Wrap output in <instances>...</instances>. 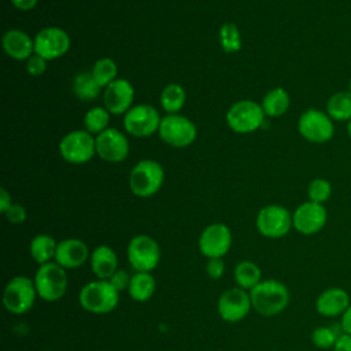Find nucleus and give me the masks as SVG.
<instances>
[{
	"mask_svg": "<svg viewBox=\"0 0 351 351\" xmlns=\"http://www.w3.org/2000/svg\"><path fill=\"white\" fill-rule=\"evenodd\" d=\"M165 180V171L160 163L152 159L140 160L129 176V186L133 195L138 197H149L155 195Z\"/></svg>",
	"mask_w": 351,
	"mask_h": 351,
	"instance_id": "nucleus-5",
	"label": "nucleus"
},
{
	"mask_svg": "<svg viewBox=\"0 0 351 351\" xmlns=\"http://www.w3.org/2000/svg\"><path fill=\"white\" fill-rule=\"evenodd\" d=\"M45 69H47V60L37 53H33L26 62V70L33 77L41 75L45 71Z\"/></svg>",
	"mask_w": 351,
	"mask_h": 351,
	"instance_id": "nucleus-36",
	"label": "nucleus"
},
{
	"mask_svg": "<svg viewBox=\"0 0 351 351\" xmlns=\"http://www.w3.org/2000/svg\"><path fill=\"white\" fill-rule=\"evenodd\" d=\"M96 154L106 162L118 163L129 154V141L118 129L108 128L96 137Z\"/></svg>",
	"mask_w": 351,
	"mask_h": 351,
	"instance_id": "nucleus-17",
	"label": "nucleus"
},
{
	"mask_svg": "<svg viewBox=\"0 0 351 351\" xmlns=\"http://www.w3.org/2000/svg\"><path fill=\"white\" fill-rule=\"evenodd\" d=\"M333 351H351V335H347V333H343L335 347H333Z\"/></svg>",
	"mask_w": 351,
	"mask_h": 351,
	"instance_id": "nucleus-39",
	"label": "nucleus"
},
{
	"mask_svg": "<svg viewBox=\"0 0 351 351\" xmlns=\"http://www.w3.org/2000/svg\"><path fill=\"white\" fill-rule=\"evenodd\" d=\"M265 111L252 100H240L226 112V122L236 133H251L265 122Z\"/></svg>",
	"mask_w": 351,
	"mask_h": 351,
	"instance_id": "nucleus-8",
	"label": "nucleus"
},
{
	"mask_svg": "<svg viewBox=\"0 0 351 351\" xmlns=\"http://www.w3.org/2000/svg\"><path fill=\"white\" fill-rule=\"evenodd\" d=\"M11 195L7 192V189L1 188L0 189V211L4 214L10 207H11Z\"/></svg>",
	"mask_w": 351,
	"mask_h": 351,
	"instance_id": "nucleus-41",
	"label": "nucleus"
},
{
	"mask_svg": "<svg viewBox=\"0 0 351 351\" xmlns=\"http://www.w3.org/2000/svg\"><path fill=\"white\" fill-rule=\"evenodd\" d=\"M33 280L38 298L45 302L60 300L67 292L69 280L66 269L55 261L40 265Z\"/></svg>",
	"mask_w": 351,
	"mask_h": 351,
	"instance_id": "nucleus-3",
	"label": "nucleus"
},
{
	"mask_svg": "<svg viewBox=\"0 0 351 351\" xmlns=\"http://www.w3.org/2000/svg\"><path fill=\"white\" fill-rule=\"evenodd\" d=\"M3 49L15 60H27L34 53V40L22 30L11 29L3 36Z\"/></svg>",
	"mask_w": 351,
	"mask_h": 351,
	"instance_id": "nucleus-21",
	"label": "nucleus"
},
{
	"mask_svg": "<svg viewBox=\"0 0 351 351\" xmlns=\"http://www.w3.org/2000/svg\"><path fill=\"white\" fill-rule=\"evenodd\" d=\"M134 97V89L132 84L125 78H117L104 90V106L110 114L121 115L126 114L132 107Z\"/></svg>",
	"mask_w": 351,
	"mask_h": 351,
	"instance_id": "nucleus-18",
	"label": "nucleus"
},
{
	"mask_svg": "<svg viewBox=\"0 0 351 351\" xmlns=\"http://www.w3.org/2000/svg\"><path fill=\"white\" fill-rule=\"evenodd\" d=\"M219 40L225 52H237L241 48L240 30L232 22H226L222 25L219 30Z\"/></svg>",
	"mask_w": 351,
	"mask_h": 351,
	"instance_id": "nucleus-33",
	"label": "nucleus"
},
{
	"mask_svg": "<svg viewBox=\"0 0 351 351\" xmlns=\"http://www.w3.org/2000/svg\"><path fill=\"white\" fill-rule=\"evenodd\" d=\"M92 273L99 280H108L119 267L115 251L108 245H97L89 258Z\"/></svg>",
	"mask_w": 351,
	"mask_h": 351,
	"instance_id": "nucleus-22",
	"label": "nucleus"
},
{
	"mask_svg": "<svg viewBox=\"0 0 351 351\" xmlns=\"http://www.w3.org/2000/svg\"><path fill=\"white\" fill-rule=\"evenodd\" d=\"M289 103L291 100L288 92L282 88H274L265 95L261 106L267 117L274 118L285 114L289 107Z\"/></svg>",
	"mask_w": 351,
	"mask_h": 351,
	"instance_id": "nucleus-27",
	"label": "nucleus"
},
{
	"mask_svg": "<svg viewBox=\"0 0 351 351\" xmlns=\"http://www.w3.org/2000/svg\"><path fill=\"white\" fill-rule=\"evenodd\" d=\"M197 247L207 259L223 258L232 247V232L225 223H211L200 233Z\"/></svg>",
	"mask_w": 351,
	"mask_h": 351,
	"instance_id": "nucleus-14",
	"label": "nucleus"
},
{
	"mask_svg": "<svg viewBox=\"0 0 351 351\" xmlns=\"http://www.w3.org/2000/svg\"><path fill=\"white\" fill-rule=\"evenodd\" d=\"M252 308L265 317H274L282 313L291 299L288 287L278 280H262L250 291Z\"/></svg>",
	"mask_w": 351,
	"mask_h": 351,
	"instance_id": "nucleus-1",
	"label": "nucleus"
},
{
	"mask_svg": "<svg viewBox=\"0 0 351 351\" xmlns=\"http://www.w3.org/2000/svg\"><path fill=\"white\" fill-rule=\"evenodd\" d=\"M90 258V251L88 245L80 239H64L58 241L55 262L63 269H77L81 267Z\"/></svg>",
	"mask_w": 351,
	"mask_h": 351,
	"instance_id": "nucleus-19",
	"label": "nucleus"
},
{
	"mask_svg": "<svg viewBox=\"0 0 351 351\" xmlns=\"http://www.w3.org/2000/svg\"><path fill=\"white\" fill-rule=\"evenodd\" d=\"M339 324H340V326H341L344 333L351 335V304L348 306V308L340 317V322Z\"/></svg>",
	"mask_w": 351,
	"mask_h": 351,
	"instance_id": "nucleus-40",
	"label": "nucleus"
},
{
	"mask_svg": "<svg viewBox=\"0 0 351 351\" xmlns=\"http://www.w3.org/2000/svg\"><path fill=\"white\" fill-rule=\"evenodd\" d=\"M328 221V213L324 204L304 202L296 207L292 214V226L304 236H313L324 229Z\"/></svg>",
	"mask_w": 351,
	"mask_h": 351,
	"instance_id": "nucleus-15",
	"label": "nucleus"
},
{
	"mask_svg": "<svg viewBox=\"0 0 351 351\" xmlns=\"http://www.w3.org/2000/svg\"><path fill=\"white\" fill-rule=\"evenodd\" d=\"M78 300L81 307L92 314H107L118 306L119 292L108 280L96 278L81 288Z\"/></svg>",
	"mask_w": 351,
	"mask_h": 351,
	"instance_id": "nucleus-2",
	"label": "nucleus"
},
{
	"mask_svg": "<svg viewBox=\"0 0 351 351\" xmlns=\"http://www.w3.org/2000/svg\"><path fill=\"white\" fill-rule=\"evenodd\" d=\"M156 289V280L151 271H134L130 278L128 292L136 302L149 300Z\"/></svg>",
	"mask_w": 351,
	"mask_h": 351,
	"instance_id": "nucleus-23",
	"label": "nucleus"
},
{
	"mask_svg": "<svg viewBox=\"0 0 351 351\" xmlns=\"http://www.w3.org/2000/svg\"><path fill=\"white\" fill-rule=\"evenodd\" d=\"M343 329L340 324L335 325H325V326H317L311 332V343L321 350L333 348L337 339L343 335Z\"/></svg>",
	"mask_w": 351,
	"mask_h": 351,
	"instance_id": "nucleus-28",
	"label": "nucleus"
},
{
	"mask_svg": "<svg viewBox=\"0 0 351 351\" xmlns=\"http://www.w3.org/2000/svg\"><path fill=\"white\" fill-rule=\"evenodd\" d=\"M56 247H58V241L52 236L40 233L30 240L29 252L33 261L37 262L40 266V265L52 262L55 259Z\"/></svg>",
	"mask_w": 351,
	"mask_h": 351,
	"instance_id": "nucleus-24",
	"label": "nucleus"
},
{
	"mask_svg": "<svg viewBox=\"0 0 351 351\" xmlns=\"http://www.w3.org/2000/svg\"><path fill=\"white\" fill-rule=\"evenodd\" d=\"M117 64L112 59L110 58H101L99 60L95 62L93 69H92V75L96 80V82L99 84L100 88L103 86H108L112 81H115L117 78Z\"/></svg>",
	"mask_w": 351,
	"mask_h": 351,
	"instance_id": "nucleus-32",
	"label": "nucleus"
},
{
	"mask_svg": "<svg viewBox=\"0 0 351 351\" xmlns=\"http://www.w3.org/2000/svg\"><path fill=\"white\" fill-rule=\"evenodd\" d=\"M126 256L134 271H152L160 261V247L151 236L137 234L129 241Z\"/></svg>",
	"mask_w": 351,
	"mask_h": 351,
	"instance_id": "nucleus-6",
	"label": "nucleus"
},
{
	"mask_svg": "<svg viewBox=\"0 0 351 351\" xmlns=\"http://www.w3.org/2000/svg\"><path fill=\"white\" fill-rule=\"evenodd\" d=\"M158 132L165 143L176 148L191 145L197 134L195 123L178 114H169L162 118Z\"/></svg>",
	"mask_w": 351,
	"mask_h": 351,
	"instance_id": "nucleus-10",
	"label": "nucleus"
},
{
	"mask_svg": "<svg viewBox=\"0 0 351 351\" xmlns=\"http://www.w3.org/2000/svg\"><path fill=\"white\" fill-rule=\"evenodd\" d=\"M292 226V214L282 206L270 204L259 210L256 229L267 239H280L288 234Z\"/></svg>",
	"mask_w": 351,
	"mask_h": 351,
	"instance_id": "nucleus-11",
	"label": "nucleus"
},
{
	"mask_svg": "<svg viewBox=\"0 0 351 351\" xmlns=\"http://www.w3.org/2000/svg\"><path fill=\"white\" fill-rule=\"evenodd\" d=\"M130 278H132V274H129L128 270H125V269H118V270L108 278V281L111 282V285H112L118 292H122V291H128L129 284H130Z\"/></svg>",
	"mask_w": 351,
	"mask_h": 351,
	"instance_id": "nucleus-35",
	"label": "nucleus"
},
{
	"mask_svg": "<svg viewBox=\"0 0 351 351\" xmlns=\"http://www.w3.org/2000/svg\"><path fill=\"white\" fill-rule=\"evenodd\" d=\"M298 130L307 141L322 144L333 137L335 125L333 119L326 112L317 108H308L299 117Z\"/></svg>",
	"mask_w": 351,
	"mask_h": 351,
	"instance_id": "nucleus-7",
	"label": "nucleus"
},
{
	"mask_svg": "<svg viewBox=\"0 0 351 351\" xmlns=\"http://www.w3.org/2000/svg\"><path fill=\"white\" fill-rule=\"evenodd\" d=\"M4 215L11 223H22L26 219V210L23 206L12 203L11 207L4 213Z\"/></svg>",
	"mask_w": 351,
	"mask_h": 351,
	"instance_id": "nucleus-38",
	"label": "nucleus"
},
{
	"mask_svg": "<svg viewBox=\"0 0 351 351\" xmlns=\"http://www.w3.org/2000/svg\"><path fill=\"white\" fill-rule=\"evenodd\" d=\"M348 92H351V80H350V82H348Z\"/></svg>",
	"mask_w": 351,
	"mask_h": 351,
	"instance_id": "nucleus-44",
	"label": "nucleus"
},
{
	"mask_svg": "<svg viewBox=\"0 0 351 351\" xmlns=\"http://www.w3.org/2000/svg\"><path fill=\"white\" fill-rule=\"evenodd\" d=\"M326 114L333 121H350L351 119V92L340 90L333 93L326 103Z\"/></svg>",
	"mask_w": 351,
	"mask_h": 351,
	"instance_id": "nucleus-26",
	"label": "nucleus"
},
{
	"mask_svg": "<svg viewBox=\"0 0 351 351\" xmlns=\"http://www.w3.org/2000/svg\"><path fill=\"white\" fill-rule=\"evenodd\" d=\"M186 100V93L184 88L178 84L167 85L160 93V104L169 114H177Z\"/></svg>",
	"mask_w": 351,
	"mask_h": 351,
	"instance_id": "nucleus-29",
	"label": "nucleus"
},
{
	"mask_svg": "<svg viewBox=\"0 0 351 351\" xmlns=\"http://www.w3.org/2000/svg\"><path fill=\"white\" fill-rule=\"evenodd\" d=\"M73 92L81 100H93L99 96L100 86L92 73H81L73 81Z\"/></svg>",
	"mask_w": 351,
	"mask_h": 351,
	"instance_id": "nucleus-30",
	"label": "nucleus"
},
{
	"mask_svg": "<svg viewBox=\"0 0 351 351\" xmlns=\"http://www.w3.org/2000/svg\"><path fill=\"white\" fill-rule=\"evenodd\" d=\"M37 298L34 280L27 276H15L4 288L3 304L8 313L22 315L32 310Z\"/></svg>",
	"mask_w": 351,
	"mask_h": 351,
	"instance_id": "nucleus-4",
	"label": "nucleus"
},
{
	"mask_svg": "<svg viewBox=\"0 0 351 351\" xmlns=\"http://www.w3.org/2000/svg\"><path fill=\"white\" fill-rule=\"evenodd\" d=\"M44 351H51V350H44Z\"/></svg>",
	"mask_w": 351,
	"mask_h": 351,
	"instance_id": "nucleus-45",
	"label": "nucleus"
},
{
	"mask_svg": "<svg viewBox=\"0 0 351 351\" xmlns=\"http://www.w3.org/2000/svg\"><path fill=\"white\" fill-rule=\"evenodd\" d=\"M332 195V185L325 178H314L307 188L308 200L324 204Z\"/></svg>",
	"mask_w": 351,
	"mask_h": 351,
	"instance_id": "nucleus-34",
	"label": "nucleus"
},
{
	"mask_svg": "<svg viewBox=\"0 0 351 351\" xmlns=\"http://www.w3.org/2000/svg\"><path fill=\"white\" fill-rule=\"evenodd\" d=\"M59 151L66 162L81 165L96 154V138L88 130L70 132L60 140Z\"/></svg>",
	"mask_w": 351,
	"mask_h": 351,
	"instance_id": "nucleus-9",
	"label": "nucleus"
},
{
	"mask_svg": "<svg viewBox=\"0 0 351 351\" xmlns=\"http://www.w3.org/2000/svg\"><path fill=\"white\" fill-rule=\"evenodd\" d=\"M206 273L213 280H219L225 273V263L222 258H210L206 263Z\"/></svg>",
	"mask_w": 351,
	"mask_h": 351,
	"instance_id": "nucleus-37",
	"label": "nucleus"
},
{
	"mask_svg": "<svg viewBox=\"0 0 351 351\" xmlns=\"http://www.w3.org/2000/svg\"><path fill=\"white\" fill-rule=\"evenodd\" d=\"M70 48V37L60 27H45L34 37V53L45 60H52L63 56Z\"/></svg>",
	"mask_w": 351,
	"mask_h": 351,
	"instance_id": "nucleus-16",
	"label": "nucleus"
},
{
	"mask_svg": "<svg viewBox=\"0 0 351 351\" xmlns=\"http://www.w3.org/2000/svg\"><path fill=\"white\" fill-rule=\"evenodd\" d=\"M347 133H348V136L351 138V119L347 122Z\"/></svg>",
	"mask_w": 351,
	"mask_h": 351,
	"instance_id": "nucleus-43",
	"label": "nucleus"
},
{
	"mask_svg": "<svg viewBox=\"0 0 351 351\" xmlns=\"http://www.w3.org/2000/svg\"><path fill=\"white\" fill-rule=\"evenodd\" d=\"M351 304L350 295L340 287H330L322 291L315 299V310L322 317H341Z\"/></svg>",
	"mask_w": 351,
	"mask_h": 351,
	"instance_id": "nucleus-20",
	"label": "nucleus"
},
{
	"mask_svg": "<svg viewBox=\"0 0 351 351\" xmlns=\"http://www.w3.org/2000/svg\"><path fill=\"white\" fill-rule=\"evenodd\" d=\"M252 308L250 292L240 288H229L218 299L217 310L219 317L226 322H239L244 319Z\"/></svg>",
	"mask_w": 351,
	"mask_h": 351,
	"instance_id": "nucleus-13",
	"label": "nucleus"
},
{
	"mask_svg": "<svg viewBox=\"0 0 351 351\" xmlns=\"http://www.w3.org/2000/svg\"><path fill=\"white\" fill-rule=\"evenodd\" d=\"M233 277L237 287L250 292L255 285L262 281V271L255 262L241 261L234 266Z\"/></svg>",
	"mask_w": 351,
	"mask_h": 351,
	"instance_id": "nucleus-25",
	"label": "nucleus"
},
{
	"mask_svg": "<svg viewBox=\"0 0 351 351\" xmlns=\"http://www.w3.org/2000/svg\"><path fill=\"white\" fill-rule=\"evenodd\" d=\"M11 3L14 4L15 8L22 10V11H29L32 8L36 7L37 0H11Z\"/></svg>",
	"mask_w": 351,
	"mask_h": 351,
	"instance_id": "nucleus-42",
	"label": "nucleus"
},
{
	"mask_svg": "<svg viewBox=\"0 0 351 351\" xmlns=\"http://www.w3.org/2000/svg\"><path fill=\"white\" fill-rule=\"evenodd\" d=\"M108 122L110 112L107 108L103 107H93L89 111H86L84 117V125L90 134H100L101 132L108 129Z\"/></svg>",
	"mask_w": 351,
	"mask_h": 351,
	"instance_id": "nucleus-31",
	"label": "nucleus"
},
{
	"mask_svg": "<svg viewBox=\"0 0 351 351\" xmlns=\"http://www.w3.org/2000/svg\"><path fill=\"white\" fill-rule=\"evenodd\" d=\"M160 121L156 108L149 104H137L125 114L123 126L134 137H148L159 130Z\"/></svg>",
	"mask_w": 351,
	"mask_h": 351,
	"instance_id": "nucleus-12",
	"label": "nucleus"
}]
</instances>
